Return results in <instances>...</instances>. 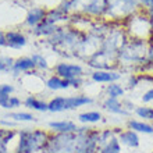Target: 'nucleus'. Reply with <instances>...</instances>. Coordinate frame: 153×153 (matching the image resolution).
I'll use <instances>...</instances> for the list:
<instances>
[{"label": "nucleus", "instance_id": "bb28decb", "mask_svg": "<svg viewBox=\"0 0 153 153\" xmlns=\"http://www.w3.org/2000/svg\"><path fill=\"white\" fill-rule=\"evenodd\" d=\"M142 102H143V103H150V102H153V88L149 89V91H146V92L143 93Z\"/></svg>", "mask_w": 153, "mask_h": 153}, {"label": "nucleus", "instance_id": "7c9ffc66", "mask_svg": "<svg viewBox=\"0 0 153 153\" xmlns=\"http://www.w3.org/2000/svg\"><path fill=\"white\" fill-rule=\"evenodd\" d=\"M3 71H10V70L4 63V59H0V73H3Z\"/></svg>", "mask_w": 153, "mask_h": 153}, {"label": "nucleus", "instance_id": "473e14b6", "mask_svg": "<svg viewBox=\"0 0 153 153\" xmlns=\"http://www.w3.org/2000/svg\"><path fill=\"white\" fill-rule=\"evenodd\" d=\"M150 22H152V27H153V7H150Z\"/></svg>", "mask_w": 153, "mask_h": 153}, {"label": "nucleus", "instance_id": "0eeeda50", "mask_svg": "<svg viewBox=\"0 0 153 153\" xmlns=\"http://www.w3.org/2000/svg\"><path fill=\"white\" fill-rule=\"evenodd\" d=\"M102 106H103V109L110 111L111 114H117V116H128L129 114V111L123 106V102H120V99L106 97Z\"/></svg>", "mask_w": 153, "mask_h": 153}, {"label": "nucleus", "instance_id": "423d86ee", "mask_svg": "<svg viewBox=\"0 0 153 153\" xmlns=\"http://www.w3.org/2000/svg\"><path fill=\"white\" fill-rule=\"evenodd\" d=\"M93 82L96 84H113L121 78V74L113 70H96L91 74Z\"/></svg>", "mask_w": 153, "mask_h": 153}, {"label": "nucleus", "instance_id": "9d476101", "mask_svg": "<svg viewBox=\"0 0 153 153\" xmlns=\"http://www.w3.org/2000/svg\"><path fill=\"white\" fill-rule=\"evenodd\" d=\"M33 68H35V63H33L32 57H20V59H17L14 61L11 71L17 76V75H20L21 73H29Z\"/></svg>", "mask_w": 153, "mask_h": 153}, {"label": "nucleus", "instance_id": "f257e3e1", "mask_svg": "<svg viewBox=\"0 0 153 153\" xmlns=\"http://www.w3.org/2000/svg\"><path fill=\"white\" fill-rule=\"evenodd\" d=\"M50 134L43 129H29L24 128L18 131L16 153H38L43 150L49 141Z\"/></svg>", "mask_w": 153, "mask_h": 153}, {"label": "nucleus", "instance_id": "7ed1b4c3", "mask_svg": "<svg viewBox=\"0 0 153 153\" xmlns=\"http://www.w3.org/2000/svg\"><path fill=\"white\" fill-rule=\"evenodd\" d=\"M70 8H75L89 16H103L107 14L109 0H67Z\"/></svg>", "mask_w": 153, "mask_h": 153}, {"label": "nucleus", "instance_id": "dca6fc26", "mask_svg": "<svg viewBox=\"0 0 153 153\" xmlns=\"http://www.w3.org/2000/svg\"><path fill=\"white\" fill-rule=\"evenodd\" d=\"M59 31V27L56 24H52L49 21H42L38 27L33 28V33L38 36H53L54 33Z\"/></svg>", "mask_w": 153, "mask_h": 153}, {"label": "nucleus", "instance_id": "6ab92c4d", "mask_svg": "<svg viewBox=\"0 0 153 153\" xmlns=\"http://www.w3.org/2000/svg\"><path fill=\"white\" fill-rule=\"evenodd\" d=\"M48 109L50 113L65 111V96H54L48 102Z\"/></svg>", "mask_w": 153, "mask_h": 153}, {"label": "nucleus", "instance_id": "20e7f679", "mask_svg": "<svg viewBox=\"0 0 153 153\" xmlns=\"http://www.w3.org/2000/svg\"><path fill=\"white\" fill-rule=\"evenodd\" d=\"M54 74L63 79L71 81L74 78H82L84 68L79 64H71V63H59L54 65Z\"/></svg>", "mask_w": 153, "mask_h": 153}, {"label": "nucleus", "instance_id": "c756f323", "mask_svg": "<svg viewBox=\"0 0 153 153\" xmlns=\"http://www.w3.org/2000/svg\"><path fill=\"white\" fill-rule=\"evenodd\" d=\"M0 46H7V38L3 31H0Z\"/></svg>", "mask_w": 153, "mask_h": 153}, {"label": "nucleus", "instance_id": "5701e85b", "mask_svg": "<svg viewBox=\"0 0 153 153\" xmlns=\"http://www.w3.org/2000/svg\"><path fill=\"white\" fill-rule=\"evenodd\" d=\"M106 93H107V97H114V99H120V97L124 96L125 89L121 86L120 84L113 82V84H109L106 86Z\"/></svg>", "mask_w": 153, "mask_h": 153}, {"label": "nucleus", "instance_id": "c85d7f7f", "mask_svg": "<svg viewBox=\"0 0 153 153\" xmlns=\"http://www.w3.org/2000/svg\"><path fill=\"white\" fill-rule=\"evenodd\" d=\"M70 82V86H73V88H81V85L84 84V79L82 78H74V79L68 81Z\"/></svg>", "mask_w": 153, "mask_h": 153}, {"label": "nucleus", "instance_id": "2eb2a0df", "mask_svg": "<svg viewBox=\"0 0 153 153\" xmlns=\"http://www.w3.org/2000/svg\"><path fill=\"white\" fill-rule=\"evenodd\" d=\"M45 86L49 89V91H64V89L70 88V82L67 79H63L59 75H52L49 76L46 82H45Z\"/></svg>", "mask_w": 153, "mask_h": 153}, {"label": "nucleus", "instance_id": "9b49d317", "mask_svg": "<svg viewBox=\"0 0 153 153\" xmlns=\"http://www.w3.org/2000/svg\"><path fill=\"white\" fill-rule=\"evenodd\" d=\"M93 99L85 95H76V96L65 97V110H75L79 107H84L86 105H92Z\"/></svg>", "mask_w": 153, "mask_h": 153}, {"label": "nucleus", "instance_id": "ddd939ff", "mask_svg": "<svg viewBox=\"0 0 153 153\" xmlns=\"http://www.w3.org/2000/svg\"><path fill=\"white\" fill-rule=\"evenodd\" d=\"M6 38H7V46H10L11 49H21L27 45L25 35L18 31H10L6 33Z\"/></svg>", "mask_w": 153, "mask_h": 153}, {"label": "nucleus", "instance_id": "a211bd4d", "mask_svg": "<svg viewBox=\"0 0 153 153\" xmlns=\"http://www.w3.org/2000/svg\"><path fill=\"white\" fill-rule=\"evenodd\" d=\"M128 129H132L135 132L141 134H153V125L148 124L145 121L139 120H129L128 121Z\"/></svg>", "mask_w": 153, "mask_h": 153}, {"label": "nucleus", "instance_id": "b1692460", "mask_svg": "<svg viewBox=\"0 0 153 153\" xmlns=\"http://www.w3.org/2000/svg\"><path fill=\"white\" fill-rule=\"evenodd\" d=\"M99 153H121V143L117 139V137L110 139L105 146H102L99 149Z\"/></svg>", "mask_w": 153, "mask_h": 153}, {"label": "nucleus", "instance_id": "f8f14e48", "mask_svg": "<svg viewBox=\"0 0 153 153\" xmlns=\"http://www.w3.org/2000/svg\"><path fill=\"white\" fill-rule=\"evenodd\" d=\"M22 105H24L27 109L35 110V111H40V113L49 111V109H48V102L42 100V99H39V97H36V96H33V95L25 97V100L22 102Z\"/></svg>", "mask_w": 153, "mask_h": 153}, {"label": "nucleus", "instance_id": "cd10ccee", "mask_svg": "<svg viewBox=\"0 0 153 153\" xmlns=\"http://www.w3.org/2000/svg\"><path fill=\"white\" fill-rule=\"evenodd\" d=\"M0 125L4 127V128H14V127L17 125V123L8 118V120H0Z\"/></svg>", "mask_w": 153, "mask_h": 153}, {"label": "nucleus", "instance_id": "39448f33", "mask_svg": "<svg viewBox=\"0 0 153 153\" xmlns=\"http://www.w3.org/2000/svg\"><path fill=\"white\" fill-rule=\"evenodd\" d=\"M137 0H109V13L111 17L118 18V17L128 14L137 7Z\"/></svg>", "mask_w": 153, "mask_h": 153}, {"label": "nucleus", "instance_id": "a878e982", "mask_svg": "<svg viewBox=\"0 0 153 153\" xmlns=\"http://www.w3.org/2000/svg\"><path fill=\"white\" fill-rule=\"evenodd\" d=\"M32 60L35 63V68H39V70H48L49 68V64H48V60L45 59L42 54H32Z\"/></svg>", "mask_w": 153, "mask_h": 153}, {"label": "nucleus", "instance_id": "f03ea898", "mask_svg": "<svg viewBox=\"0 0 153 153\" xmlns=\"http://www.w3.org/2000/svg\"><path fill=\"white\" fill-rule=\"evenodd\" d=\"M78 150V134H57L53 132L43 148L42 153H76Z\"/></svg>", "mask_w": 153, "mask_h": 153}, {"label": "nucleus", "instance_id": "2f4dec72", "mask_svg": "<svg viewBox=\"0 0 153 153\" xmlns=\"http://www.w3.org/2000/svg\"><path fill=\"white\" fill-rule=\"evenodd\" d=\"M137 1H141L142 4H145L148 8L153 7V0H137Z\"/></svg>", "mask_w": 153, "mask_h": 153}, {"label": "nucleus", "instance_id": "6e6552de", "mask_svg": "<svg viewBox=\"0 0 153 153\" xmlns=\"http://www.w3.org/2000/svg\"><path fill=\"white\" fill-rule=\"evenodd\" d=\"M48 125H49V128L52 129L53 132H57V134L76 132V129H78V125H76L74 121H70V120L50 121Z\"/></svg>", "mask_w": 153, "mask_h": 153}, {"label": "nucleus", "instance_id": "72a5a7b5", "mask_svg": "<svg viewBox=\"0 0 153 153\" xmlns=\"http://www.w3.org/2000/svg\"><path fill=\"white\" fill-rule=\"evenodd\" d=\"M0 95H1V84H0Z\"/></svg>", "mask_w": 153, "mask_h": 153}, {"label": "nucleus", "instance_id": "f3484780", "mask_svg": "<svg viewBox=\"0 0 153 153\" xmlns=\"http://www.w3.org/2000/svg\"><path fill=\"white\" fill-rule=\"evenodd\" d=\"M22 102L20 97L13 96V95H3L0 96V107H3L6 110H14L17 107H21Z\"/></svg>", "mask_w": 153, "mask_h": 153}, {"label": "nucleus", "instance_id": "aec40b11", "mask_svg": "<svg viewBox=\"0 0 153 153\" xmlns=\"http://www.w3.org/2000/svg\"><path fill=\"white\" fill-rule=\"evenodd\" d=\"M78 120L82 124H95L102 120V114L100 111H85L78 116Z\"/></svg>", "mask_w": 153, "mask_h": 153}, {"label": "nucleus", "instance_id": "393cba45", "mask_svg": "<svg viewBox=\"0 0 153 153\" xmlns=\"http://www.w3.org/2000/svg\"><path fill=\"white\" fill-rule=\"evenodd\" d=\"M135 114L139 118H143L145 121H153V107L149 106H141L135 109Z\"/></svg>", "mask_w": 153, "mask_h": 153}, {"label": "nucleus", "instance_id": "4be33fe9", "mask_svg": "<svg viewBox=\"0 0 153 153\" xmlns=\"http://www.w3.org/2000/svg\"><path fill=\"white\" fill-rule=\"evenodd\" d=\"M65 17H67V14H65L60 7H57V8H53V10H50V11L46 13V18H45V20L49 21V22H52V24L57 25L59 21L65 20Z\"/></svg>", "mask_w": 153, "mask_h": 153}, {"label": "nucleus", "instance_id": "1a4fd4ad", "mask_svg": "<svg viewBox=\"0 0 153 153\" xmlns=\"http://www.w3.org/2000/svg\"><path fill=\"white\" fill-rule=\"evenodd\" d=\"M117 139L120 141L121 145H125L128 148H138L141 141H139V137L138 134L132 129H123L118 135H117Z\"/></svg>", "mask_w": 153, "mask_h": 153}, {"label": "nucleus", "instance_id": "4468645a", "mask_svg": "<svg viewBox=\"0 0 153 153\" xmlns=\"http://www.w3.org/2000/svg\"><path fill=\"white\" fill-rule=\"evenodd\" d=\"M45 18H46V11H45L43 8L33 7L32 10L28 13V16L25 18V22H27V25L35 28V27H38L42 21H45Z\"/></svg>", "mask_w": 153, "mask_h": 153}, {"label": "nucleus", "instance_id": "412c9836", "mask_svg": "<svg viewBox=\"0 0 153 153\" xmlns=\"http://www.w3.org/2000/svg\"><path fill=\"white\" fill-rule=\"evenodd\" d=\"M7 118L16 121V123H29V121H36V117L31 113H27V111H14V113H10Z\"/></svg>", "mask_w": 153, "mask_h": 153}]
</instances>
